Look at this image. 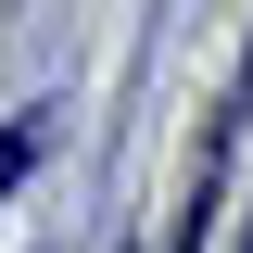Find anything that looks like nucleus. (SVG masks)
Listing matches in <instances>:
<instances>
[{
	"instance_id": "f257e3e1",
	"label": "nucleus",
	"mask_w": 253,
	"mask_h": 253,
	"mask_svg": "<svg viewBox=\"0 0 253 253\" xmlns=\"http://www.w3.org/2000/svg\"><path fill=\"white\" fill-rule=\"evenodd\" d=\"M26 152H38V126H13V139H0V190L26 177Z\"/></svg>"
}]
</instances>
